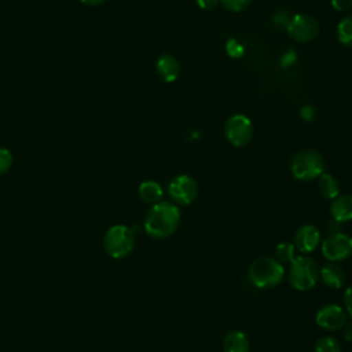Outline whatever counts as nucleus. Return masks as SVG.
<instances>
[{"instance_id":"nucleus-1","label":"nucleus","mask_w":352,"mask_h":352,"mask_svg":"<svg viewBox=\"0 0 352 352\" xmlns=\"http://www.w3.org/2000/svg\"><path fill=\"white\" fill-rule=\"evenodd\" d=\"M180 223V209L177 205L160 201L153 204L144 217V231L154 239H165L170 236Z\"/></svg>"},{"instance_id":"nucleus-2","label":"nucleus","mask_w":352,"mask_h":352,"mask_svg":"<svg viewBox=\"0 0 352 352\" xmlns=\"http://www.w3.org/2000/svg\"><path fill=\"white\" fill-rule=\"evenodd\" d=\"M249 280L258 289L278 286L285 278V268L278 258L263 256L254 258L249 267Z\"/></svg>"},{"instance_id":"nucleus-3","label":"nucleus","mask_w":352,"mask_h":352,"mask_svg":"<svg viewBox=\"0 0 352 352\" xmlns=\"http://www.w3.org/2000/svg\"><path fill=\"white\" fill-rule=\"evenodd\" d=\"M319 279V265L315 260L307 256L294 257L289 267L290 285L298 292L312 289Z\"/></svg>"},{"instance_id":"nucleus-4","label":"nucleus","mask_w":352,"mask_h":352,"mask_svg":"<svg viewBox=\"0 0 352 352\" xmlns=\"http://www.w3.org/2000/svg\"><path fill=\"white\" fill-rule=\"evenodd\" d=\"M290 170L297 180H314L324 172V160L315 150H301L293 157Z\"/></svg>"},{"instance_id":"nucleus-5","label":"nucleus","mask_w":352,"mask_h":352,"mask_svg":"<svg viewBox=\"0 0 352 352\" xmlns=\"http://www.w3.org/2000/svg\"><path fill=\"white\" fill-rule=\"evenodd\" d=\"M135 245V235L133 231L124 226L116 224L110 227L103 238V246L106 253L113 258H124L132 250Z\"/></svg>"},{"instance_id":"nucleus-6","label":"nucleus","mask_w":352,"mask_h":352,"mask_svg":"<svg viewBox=\"0 0 352 352\" xmlns=\"http://www.w3.org/2000/svg\"><path fill=\"white\" fill-rule=\"evenodd\" d=\"M322 254L331 263L346 260L352 256V236L344 232L330 234L320 242Z\"/></svg>"},{"instance_id":"nucleus-7","label":"nucleus","mask_w":352,"mask_h":352,"mask_svg":"<svg viewBox=\"0 0 352 352\" xmlns=\"http://www.w3.org/2000/svg\"><path fill=\"white\" fill-rule=\"evenodd\" d=\"M224 135L232 146H246L253 138V124L245 114H234L224 124Z\"/></svg>"},{"instance_id":"nucleus-8","label":"nucleus","mask_w":352,"mask_h":352,"mask_svg":"<svg viewBox=\"0 0 352 352\" xmlns=\"http://www.w3.org/2000/svg\"><path fill=\"white\" fill-rule=\"evenodd\" d=\"M286 30L289 36L298 43H309L319 33V25L315 18L307 14H296L290 16Z\"/></svg>"},{"instance_id":"nucleus-9","label":"nucleus","mask_w":352,"mask_h":352,"mask_svg":"<svg viewBox=\"0 0 352 352\" xmlns=\"http://www.w3.org/2000/svg\"><path fill=\"white\" fill-rule=\"evenodd\" d=\"M168 192L175 204L190 205L198 195V183L190 175H179L169 182Z\"/></svg>"},{"instance_id":"nucleus-10","label":"nucleus","mask_w":352,"mask_h":352,"mask_svg":"<svg viewBox=\"0 0 352 352\" xmlns=\"http://www.w3.org/2000/svg\"><path fill=\"white\" fill-rule=\"evenodd\" d=\"M315 322L326 331L341 330L346 323V311L337 304H324L316 311Z\"/></svg>"},{"instance_id":"nucleus-11","label":"nucleus","mask_w":352,"mask_h":352,"mask_svg":"<svg viewBox=\"0 0 352 352\" xmlns=\"http://www.w3.org/2000/svg\"><path fill=\"white\" fill-rule=\"evenodd\" d=\"M322 242L320 230L314 224H302L294 234V246L301 253L314 252Z\"/></svg>"},{"instance_id":"nucleus-12","label":"nucleus","mask_w":352,"mask_h":352,"mask_svg":"<svg viewBox=\"0 0 352 352\" xmlns=\"http://www.w3.org/2000/svg\"><path fill=\"white\" fill-rule=\"evenodd\" d=\"M155 70L158 77L165 82H173L180 73L179 62L170 54H162L155 63Z\"/></svg>"},{"instance_id":"nucleus-13","label":"nucleus","mask_w":352,"mask_h":352,"mask_svg":"<svg viewBox=\"0 0 352 352\" xmlns=\"http://www.w3.org/2000/svg\"><path fill=\"white\" fill-rule=\"evenodd\" d=\"M319 278L330 289H341L345 285V271L337 263H329L319 268Z\"/></svg>"},{"instance_id":"nucleus-14","label":"nucleus","mask_w":352,"mask_h":352,"mask_svg":"<svg viewBox=\"0 0 352 352\" xmlns=\"http://www.w3.org/2000/svg\"><path fill=\"white\" fill-rule=\"evenodd\" d=\"M330 214H331V219L340 223L352 220V195L344 194V195H337L334 199H331Z\"/></svg>"},{"instance_id":"nucleus-15","label":"nucleus","mask_w":352,"mask_h":352,"mask_svg":"<svg viewBox=\"0 0 352 352\" xmlns=\"http://www.w3.org/2000/svg\"><path fill=\"white\" fill-rule=\"evenodd\" d=\"M224 352H249L250 342L248 336L241 330H232L223 338Z\"/></svg>"},{"instance_id":"nucleus-16","label":"nucleus","mask_w":352,"mask_h":352,"mask_svg":"<svg viewBox=\"0 0 352 352\" xmlns=\"http://www.w3.org/2000/svg\"><path fill=\"white\" fill-rule=\"evenodd\" d=\"M138 194L143 202L153 205V204H157L161 201V198L164 195V190L158 182L144 180L140 183V186L138 188Z\"/></svg>"},{"instance_id":"nucleus-17","label":"nucleus","mask_w":352,"mask_h":352,"mask_svg":"<svg viewBox=\"0 0 352 352\" xmlns=\"http://www.w3.org/2000/svg\"><path fill=\"white\" fill-rule=\"evenodd\" d=\"M318 191L323 198L334 199L337 195H340V184L333 175L323 172L318 177Z\"/></svg>"},{"instance_id":"nucleus-18","label":"nucleus","mask_w":352,"mask_h":352,"mask_svg":"<svg viewBox=\"0 0 352 352\" xmlns=\"http://www.w3.org/2000/svg\"><path fill=\"white\" fill-rule=\"evenodd\" d=\"M337 38L342 45L352 47V16H345L338 22Z\"/></svg>"},{"instance_id":"nucleus-19","label":"nucleus","mask_w":352,"mask_h":352,"mask_svg":"<svg viewBox=\"0 0 352 352\" xmlns=\"http://www.w3.org/2000/svg\"><path fill=\"white\" fill-rule=\"evenodd\" d=\"M315 352H341V344L336 337L331 336H323L316 340Z\"/></svg>"},{"instance_id":"nucleus-20","label":"nucleus","mask_w":352,"mask_h":352,"mask_svg":"<svg viewBox=\"0 0 352 352\" xmlns=\"http://www.w3.org/2000/svg\"><path fill=\"white\" fill-rule=\"evenodd\" d=\"M296 246L292 242H280L275 248V256L280 263H292L294 260Z\"/></svg>"},{"instance_id":"nucleus-21","label":"nucleus","mask_w":352,"mask_h":352,"mask_svg":"<svg viewBox=\"0 0 352 352\" xmlns=\"http://www.w3.org/2000/svg\"><path fill=\"white\" fill-rule=\"evenodd\" d=\"M220 3L232 12H241L252 3V0H220Z\"/></svg>"},{"instance_id":"nucleus-22","label":"nucleus","mask_w":352,"mask_h":352,"mask_svg":"<svg viewBox=\"0 0 352 352\" xmlns=\"http://www.w3.org/2000/svg\"><path fill=\"white\" fill-rule=\"evenodd\" d=\"M12 165V154L6 147H0V176L4 175Z\"/></svg>"},{"instance_id":"nucleus-23","label":"nucleus","mask_w":352,"mask_h":352,"mask_svg":"<svg viewBox=\"0 0 352 352\" xmlns=\"http://www.w3.org/2000/svg\"><path fill=\"white\" fill-rule=\"evenodd\" d=\"M226 51L231 58H241L243 55L245 50L235 38H230L226 44Z\"/></svg>"},{"instance_id":"nucleus-24","label":"nucleus","mask_w":352,"mask_h":352,"mask_svg":"<svg viewBox=\"0 0 352 352\" xmlns=\"http://www.w3.org/2000/svg\"><path fill=\"white\" fill-rule=\"evenodd\" d=\"M344 305H345V311L352 318V283L344 292Z\"/></svg>"},{"instance_id":"nucleus-25","label":"nucleus","mask_w":352,"mask_h":352,"mask_svg":"<svg viewBox=\"0 0 352 352\" xmlns=\"http://www.w3.org/2000/svg\"><path fill=\"white\" fill-rule=\"evenodd\" d=\"M330 1H331V7L336 11H345L352 7V0H330Z\"/></svg>"},{"instance_id":"nucleus-26","label":"nucleus","mask_w":352,"mask_h":352,"mask_svg":"<svg viewBox=\"0 0 352 352\" xmlns=\"http://www.w3.org/2000/svg\"><path fill=\"white\" fill-rule=\"evenodd\" d=\"M219 3L220 0H197L198 7L202 10H213Z\"/></svg>"},{"instance_id":"nucleus-27","label":"nucleus","mask_w":352,"mask_h":352,"mask_svg":"<svg viewBox=\"0 0 352 352\" xmlns=\"http://www.w3.org/2000/svg\"><path fill=\"white\" fill-rule=\"evenodd\" d=\"M327 230L330 234H336V232H340L341 231V223L331 219L329 223H327Z\"/></svg>"},{"instance_id":"nucleus-28","label":"nucleus","mask_w":352,"mask_h":352,"mask_svg":"<svg viewBox=\"0 0 352 352\" xmlns=\"http://www.w3.org/2000/svg\"><path fill=\"white\" fill-rule=\"evenodd\" d=\"M342 329H344V338H345L348 342L352 344V320L346 322Z\"/></svg>"},{"instance_id":"nucleus-29","label":"nucleus","mask_w":352,"mask_h":352,"mask_svg":"<svg viewBox=\"0 0 352 352\" xmlns=\"http://www.w3.org/2000/svg\"><path fill=\"white\" fill-rule=\"evenodd\" d=\"M301 117H302L304 120H307V121L312 120V117H314V110H312L311 107H308V106L301 107Z\"/></svg>"},{"instance_id":"nucleus-30","label":"nucleus","mask_w":352,"mask_h":352,"mask_svg":"<svg viewBox=\"0 0 352 352\" xmlns=\"http://www.w3.org/2000/svg\"><path fill=\"white\" fill-rule=\"evenodd\" d=\"M84 4H88V6H98L100 3H103L104 0H81Z\"/></svg>"}]
</instances>
